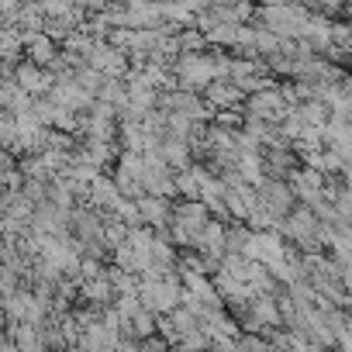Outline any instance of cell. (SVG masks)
Instances as JSON below:
<instances>
[{"mask_svg": "<svg viewBox=\"0 0 352 352\" xmlns=\"http://www.w3.org/2000/svg\"><path fill=\"white\" fill-rule=\"evenodd\" d=\"M173 73H176V87L190 90V94H204L218 80L211 49L208 52H180L176 63H173Z\"/></svg>", "mask_w": 352, "mask_h": 352, "instance_id": "obj_1", "label": "cell"}, {"mask_svg": "<svg viewBox=\"0 0 352 352\" xmlns=\"http://www.w3.org/2000/svg\"><path fill=\"white\" fill-rule=\"evenodd\" d=\"M280 235L294 245V249H300V252H318L321 249V218L314 214V208H307V204H297L283 221H280Z\"/></svg>", "mask_w": 352, "mask_h": 352, "instance_id": "obj_2", "label": "cell"}, {"mask_svg": "<svg viewBox=\"0 0 352 352\" xmlns=\"http://www.w3.org/2000/svg\"><path fill=\"white\" fill-rule=\"evenodd\" d=\"M138 297H142V304H145L148 311H155V314H173L176 307L187 300V287H184L180 273H173V276L155 280V283H145V280H142V294H138Z\"/></svg>", "mask_w": 352, "mask_h": 352, "instance_id": "obj_3", "label": "cell"}, {"mask_svg": "<svg viewBox=\"0 0 352 352\" xmlns=\"http://www.w3.org/2000/svg\"><path fill=\"white\" fill-rule=\"evenodd\" d=\"M142 187L148 197H166V201H180L176 194V169L159 155V152H148L145 155V176H142Z\"/></svg>", "mask_w": 352, "mask_h": 352, "instance_id": "obj_4", "label": "cell"}, {"mask_svg": "<svg viewBox=\"0 0 352 352\" xmlns=\"http://www.w3.org/2000/svg\"><path fill=\"white\" fill-rule=\"evenodd\" d=\"M259 194V208H266L276 221H283L294 208H297V194L290 187V180H276V176H266V180L256 187Z\"/></svg>", "mask_w": 352, "mask_h": 352, "instance_id": "obj_5", "label": "cell"}, {"mask_svg": "<svg viewBox=\"0 0 352 352\" xmlns=\"http://www.w3.org/2000/svg\"><path fill=\"white\" fill-rule=\"evenodd\" d=\"M245 114H249V118H263V121L280 124V121L290 114V104H287L280 83H276V87H266V90H259V94H252V97L245 100Z\"/></svg>", "mask_w": 352, "mask_h": 352, "instance_id": "obj_6", "label": "cell"}, {"mask_svg": "<svg viewBox=\"0 0 352 352\" xmlns=\"http://www.w3.org/2000/svg\"><path fill=\"white\" fill-rule=\"evenodd\" d=\"M87 63H90L94 69H100L104 76H111V80H124L135 59H131L124 49L111 45L107 38H100V42L94 45V52H90V59H87Z\"/></svg>", "mask_w": 352, "mask_h": 352, "instance_id": "obj_7", "label": "cell"}, {"mask_svg": "<svg viewBox=\"0 0 352 352\" xmlns=\"http://www.w3.org/2000/svg\"><path fill=\"white\" fill-rule=\"evenodd\" d=\"M14 80H18L32 97H49V94L56 90V83H59V76H56L49 66H38V63H32L28 56L14 66Z\"/></svg>", "mask_w": 352, "mask_h": 352, "instance_id": "obj_8", "label": "cell"}, {"mask_svg": "<svg viewBox=\"0 0 352 352\" xmlns=\"http://www.w3.org/2000/svg\"><path fill=\"white\" fill-rule=\"evenodd\" d=\"M121 197H124V194H121V187H118V180H114V173H100L97 180L90 184L87 204L97 208L100 214H114V204H118Z\"/></svg>", "mask_w": 352, "mask_h": 352, "instance_id": "obj_9", "label": "cell"}, {"mask_svg": "<svg viewBox=\"0 0 352 352\" xmlns=\"http://www.w3.org/2000/svg\"><path fill=\"white\" fill-rule=\"evenodd\" d=\"M204 100L214 107V114L218 111H228V107H245V90L235 83V80H214L208 90H204Z\"/></svg>", "mask_w": 352, "mask_h": 352, "instance_id": "obj_10", "label": "cell"}, {"mask_svg": "<svg viewBox=\"0 0 352 352\" xmlns=\"http://www.w3.org/2000/svg\"><path fill=\"white\" fill-rule=\"evenodd\" d=\"M138 204H142V218H145V225L166 235V232H169V221H173V204H176V201L142 194V197H138Z\"/></svg>", "mask_w": 352, "mask_h": 352, "instance_id": "obj_11", "label": "cell"}, {"mask_svg": "<svg viewBox=\"0 0 352 352\" xmlns=\"http://www.w3.org/2000/svg\"><path fill=\"white\" fill-rule=\"evenodd\" d=\"M159 155L180 173V169H190L194 162H197V155H194V145L187 142V138H176V135H166L162 138V145H159Z\"/></svg>", "mask_w": 352, "mask_h": 352, "instance_id": "obj_12", "label": "cell"}, {"mask_svg": "<svg viewBox=\"0 0 352 352\" xmlns=\"http://www.w3.org/2000/svg\"><path fill=\"white\" fill-rule=\"evenodd\" d=\"M239 32H242V25H225V21H218V25L208 32V45H211V49H228V52H235V49H239Z\"/></svg>", "mask_w": 352, "mask_h": 352, "instance_id": "obj_13", "label": "cell"}, {"mask_svg": "<svg viewBox=\"0 0 352 352\" xmlns=\"http://www.w3.org/2000/svg\"><path fill=\"white\" fill-rule=\"evenodd\" d=\"M176 194H180V201H201V173H197V162L190 169L176 173Z\"/></svg>", "mask_w": 352, "mask_h": 352, "instance_id": "obj_14", "label": "cell"}, {"mask_svg": "<svg viewBox=\"0 0 352 352\" xmlns=\"http://www.w3.org/2000/svg\"><path fill=\"white\" fill-rule=\"evenodd\" d=\"M114 218H118V221H124L128 228H142V225H145L138 197H121V201L114 204Z\"/></svg>", "mask_w": 352, "mask_h": 352, "instance_id": "obj_15", "label": "cell"}, {"mask_svg": "<svg viewBox=\"0 0 352 352\" xmlns=\"http://www.w3.org/2000/svg\"><path fill=\"white\" fill-rule=\"evenodd\" d=\"M114 352H145V345H142L138 338H124V342H121Z\"/></svg>", "mask_w": 352, "mask_h": 352, "instance_id": "obj_16", "label": "cell"}]
</instances>
